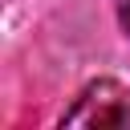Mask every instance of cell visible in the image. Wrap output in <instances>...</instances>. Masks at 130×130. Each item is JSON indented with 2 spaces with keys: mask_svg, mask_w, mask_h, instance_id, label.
<instances>
[{
  "mask_svg": "<svg viewBox=\"0 0 130 130\" xmlns=\"http://www.w3.org/2000/svg\"><path fill=\"white\" fill-rule=\"evenodd\" d=\"M114 12H118V24H122V32L130 37V0H114Z\"/></svg>",
  "mask_w": 130,
  "mask_h": 130,
  "instance_id": "7a4b0ae2",
  "label": "cell"
},
{
  "mask_svg": "<svg viewBox=\"0 0 130 130\" xmlns=\"http://www.w3.org/2000/svg\"><path fill=\"white\" fill-rule=\"evenodd\" d=\"M65 126H85V130H118V126H130V85H122L114 77L89 81L73 98V106L61 114V130Z\"/></svg>",
  "mask_w": 130,
  "mask_h": 130,
  "instance_id": "6da1fadb",
  "label": "cell"
}]
</instances>
